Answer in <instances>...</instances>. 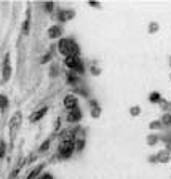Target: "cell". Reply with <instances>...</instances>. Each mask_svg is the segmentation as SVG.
<instances>
[{
	"label": "cell",
	"instance_id": "6da1fadb",
	"mask_svg": "<svg viewBox=\"0 0 171 179\" xmlns=\"http://www.w3.org/2000/svg\"><path fill=\"white\" fill-rule=\"evenodd\" d=\"M59 51L66 56H77L78 53V47H77V43L71 39H62L59 42Z\"/></svg>",
	"mask_w": 171,
	"mask_h": 179
},
{
	"label": "cell",
	"instance_id": "7a4b0ae2",
	"mask_svg": "<svg viewBox=\"0 0 171 179\" xmlns=\"http://www.w3.org/2000/svg\"><path fill=\"white\" fill-rule=\"evenodd\" d=\"M66 66L71 67V69H74V71H77L78 74L83 72V64H82V61L78 59L77 56H67V58H66Z\"/></svg>",
	"mask_w": 171,
	"mask_h": 179
},
{
	"label": "cell",
	"instance_id": "3957f363",
	"mask_svg": "<svg viewBox=\"0 0 171 179\" xmlns=\"http://www.w3.org/2000/svg\"><path fill=\"white\" fill-rule=\"evenodd\" d=\"M74 150V142H61V147H59V155L62 158H69L71 154Z\"/></svg>",
	"mask_w": 171,
	"mask_h": 179
},
{
	"label": "cell",
	"instance_id": "277c9868",
	"mask_svg": "<svg viewBox=\"0 0 171 179\" xmlns=\"http://www.w3.org/2000/svg\"><path fill=\"white\" fill-rule=\"evenodd\" d=\"M64 106H66V109H69V110L77 109V98L72 96V94L66 96V99H64Z\"/></svg>",
	"mask_w": 171,
	"mask_h": 179
},
{
	"label": "cell",
	"instance_id": "5b68a950",
	"mask_svg": "<svg viewBox=\"0 0 171 179\" xmlns=\"http://www.w3.org/2000/svg\"><path fill=\"white\" fill-rule=\"evenodd\" d=\"M11 74V67H10V56H5V62H3V80H8Z\"/></svg>",
	"mask_w": 171,
	"mask_h": 179
},
{
	"label": "cell",
	"instance_id": "8992f818",
	"mask_svg": "<svg viewBox=\"0 0 171 179\" xmlns=\"http://www.w3.org/2000/svg\"><path fill=\"white\" fill-rule=\"evenodd\" d=\"M74 133L72 131H64L61 134V142H74Z\"/></svg>",
	"mask_w": 171,
	"mask_h": 179
},
{
	"label": "cell",
	"instance_id": "52a82bcc",
	"mask_svg": "<svg viewBox=\"0 0 171 179\" xmlns=\"http://www.w3.org/2000/svg\"><path fill=\"white\" fill-rule=\"evenodd\" d=\"M47 110H48L47 107H42L39 112H34L32 117H30V120H32V122H37L39 118H42V117H43V114H47Z\"/></svg>",
	"mask_w": 171,
	"mask_h": 179
},
{
	"label": "cell",
	"instance_id": "ba28073f",
	"mask_svg": "<svg viewBox=\"0 0 171 179\" xmlns=\"http://www.w3.org/2000/svg\"><path fill=\"white\" fill-rule=\"evenodd\" d=\"M48 34H50V37H51V39L59 37V35H61V27H59V26H54V27H51V29H50V32H48Z\"/></svg>",
	"mask_w": 171,
	"mask_h": 179
},
{
	"label": "cell",
	"instance_id": "9c48e42d",
	"mask_svg": "<svg viewBox=\"0 0 171 179\" xmlns=\"http://www.w3.org/2000/svg\"><path fill=\"white\" fill-rule=\"evenodd\" d=\"M19 122H21V114L18 112V114H15V118H11V122H10L11 130H16V126L19 125Z\"/></svg>",
	"mask_w": 171,
	"mask_h": 179
},
{
	"label": "cell",
	"instance_id": "30bf717a",
	"mask_svg": "<svg viewBox=\"0 0 171 179\" xmlns=\"http://www.w3.org/2000/svg\"><path fill=\"white\" fill-rule=\"evenodd\" d=\"M69 118L71 122H75V120H78L80 118V112H78V109H74V110H71V114H69Z\"/></svg>",
	"mask_w": 171,
	"mask_h": 179
},
{
	"label": "cell",
	"instance_id": "8fae6325",
	"mask_svg": "<svg viewBox=\"0 0 171 179\" xmlns=\"http://www.w3.org/2000/svg\"><path fill=\"white\" fill-rule=\"evenodd\" d=\"M42 168H43L42 165H40V166H37V168H35V170H34V171H32V173H30V174L27 176V179H35V177L39 176V173L42 171Z\"/></svg>",
	"mask_w": 171,
	"mask_h": 179
},
{
	"label": "cell",
	"instance_id": "7c38bea8",
	"mask_svg": "<svg viewBox=\"0 0 171 179\" xmlns=\"http://www.w3.org/2000/svg\"><path fill=\"white\" fill-rule=\"evenodd\" d=\"M7 98L5 96H0V106H2V109H7Z\"/></svg>",
	"mask_w": 171,
	"mask_h": 179
},
{
	"label": "cell",
	"instance_id": "4fadbf2b",
	"mask_svg": "<svg viewBox=\"0 0 171 179\" xmlns=\"http://www.w3.org/2000/svg\"><path fill=\"white\" fill-rule=\"evenodd\" d=\"M3 152H5V147H3V144H0V157H3V155H5Z\"/></svg>",
	"mask_w": 171,
	"mask_h": 179
},
{
	"label": "cell",
	"instance_id": "5bb4252c",
	"mask_svg": "<svg viewBox=\"0 0 171 179\" xmlns=\"http://www.w3.org/2000/svg\"><path fill=\"white\" fill-rule=\"evenodd\" d=\"M48 144H50V141H47L43 145H42V150H45V149H48Z\"/></svg>",
	"mask_w": 171,
	"mask_h": 179
},
{
	"label": "cell",
	"instance_id": "9a60e30c",
	"mask_svg": "<svg viewBox=\"0 0 171 179\" xmlns=\"http://www.w3.org/2000/svg\"><path fill=\"white\" fill-rule=\"evenodd\" d=\"M45 7H47V10H53V3H47Z\"/></svg>",
	"mask_w": 171,
	"mask_h": 179
},
{
	"label": "cell",
	"instance_id": "2e32d148",
	"mask_svg": "<svg viewBox=\"0 0 171 179\" xmlns=\"http://www.w3.org/2000/svg\"><path fill=\"white\" fill-rule=\"evenodd\" d=\"M40 179H51V176H50V174H45V176H43V177H40Z\"/></svg>",
	"mask_w": 171,
	"mask_h": 179
}]
</instances>
